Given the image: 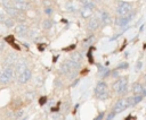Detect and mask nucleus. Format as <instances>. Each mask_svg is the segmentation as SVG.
I'll list each match as a JSON object with an SVG mask.
<instances>
[{
  "mask_svg": "<svg viewBox=\"0 0 146 120\" xmlns=\"http://www.w3.org/2000/svg\"><path fill=\"white\" fill-rule=\"evenodd\" d=\"M46 100H47L46 97H41V98H40V104H43V103L46 102Z\"/></svg>",
  "mask_w": 146,
  "mask_h": 120,
  "instance_id": "obj_21",
  "label": "nucleus"
},
{
  "mask_svg": "<svg viewBox=\"0 0 146 120\" xmlns=\"http://www.w3.org/2000/svg\"><path fill=\"white\" fill-rule=\"evenodd\" d=\"M99 20H100V24L108 25L111 23V15H110V12H107L106 10H102L99 12Z\"/></svg>",
  "mask_w": 146,
  "mask_h": 120,
  "instance_id": "obj_10",
  "label": "nucleus"
},
{
  "mask_svg": "<svg viewBox=\"0 0 146 120\" xmlns=\"http://www.w3.org/2000/svg\"><path fill=\"white\" fill-rule=\"evenodd\" d=\"M1 5H2V7H3L5 9L13 7V2L9 1V0H1Z\"/></svg>",
  "mask_w": 146,
  "mask_h": 120,
  "instance_id": "obj_18",
  "label": "nucleus"
},
{
  "mask_svg": "<svg viewBox=\"0 0 146 120\" xmlns=\"http://www.w3.org/2000/svg\"><path fill=\"white\" fill-rule=\"evenodd\" d=\"M14 72H15L14 66H5L3 70L0 74V84H8L11 80Z\"/></svg>",
  "mask_w": 146,
  "mask_h": 120,
  "instance_id": "obj_3",
  "label": "nucleus"
},
{
  "mask_svg": "<svg viewBox=\"0 0 146 120\" xmlns=\"http://www.w3.org/2000/svg\"><path fill=\"white\" fill-rule=\"evenodd\" d=\"M11 2H13V7L16 8L18 11H24V10H26L27 7H29V5H27V2H26L25 0H21V1H11Z\"/></svg>",
  "mask_w": 146,
  "mask_h": 120,
  "instance_id": "obj_11",
  "label": "nucleus"
},
{
  "mask_svg": "<svg viewBox=\"0 0 146 120\" xmlns=\"http://www.w3.org/2000/svg\"><path fill=\"white\" fill-rule=\"evenodd\" d=\"M3 24H5L7 27H9V28H10V27H14V18L10 17V16H9L8 18H5V19H3Z\"/></svg>",
  "mask_w": 146,
  "mask_h": 120,
  "instance_id": "obj_17",
  "label": "nucleus"
},
{
  "mask_svg": "<svg viewBox=\"0 0 146 120\" xmlns=\"http://www.w3.org/2000/svg\"><path fill=\"white\" fill-rule=\"evenodd\" d=\"M132 11V5L130 2H125V1H120L116 6V14L119 16H125L131 14Z\"/></svg>",
  "mask_w": 146,
  "mask_h": 120,
  "instance_id": "obj_4",
  "label": "nucleus"
},
{
  "mask_svg": "<svg viewBox=\"0 0 146 120\" xmlns=\"http://www.w3.org/2000/svg\"><path fill=\"white\" fill-rule=\"evenodd\" d=\"M41 25H42V28L43 29H50L51 26H52V22L50 19H43V22L41 23Z\"/></svg>",
  "mask_w": 146,
  "mask_h": 120,
  "instance_id": "obj_16",
  "label": "nucleus"
},
{
  "mask_svg": "<svg viewBox=\"0 0 146 120\" xmlns=\"http://www.w3.org/2000/svg\"><path fill=\"white\" fill-rule=\"evenodd\" d=\"M44 14L46 15H51L52 14V8L51 7H46L44 8Z\"/></svg>",
  "mask_w": 146,
  "mask_h": 120,
  "instance_id": "obj_19",
  "label": "nucleus"
},
{
  "mask_svg": "<svg viewBox=\"0 0 146 120\" xmlns=\"http://www.w3.org/2000/svg\"><path fill=\"white\" fill-rule=\"evenodd\" d=\"M95 95L99 100H106L110 95L108 86L105 82H98L96 87H95Z\"/></svg>",
  "mask_w": 146,
  "mask_h": 120,
  "instance_id": "obj_2",
  "label": "nucleus"
},
{
  "mask_svg": "<svg viewBox=\"0 0 146 120\" xmlns=\"http://www.w3.org/2000/svg\"><path fill=\"white\" fill-rule=\"evenodd\" d=\"M27 31H29L27 26H26L25 24H23V23H21V24H18V25L15 26V33H16L18 36H21V37L25 36V35L27 34Z\"/></svg>",
  "mask_w": 146,
  "mask_h": 120,
  "instance_id": "obj_9",
  "label": "nucleus"
},
{
  "mask_svg": "<svg viewBox=\"0 0 146 120\" xmlns=\"http://www.w3.org/2000/svg\"><path fill=\"white\" fill-rule=\"evenodd\" d=\"M70 59H71V60H73V61H75V62H78V63H81V60H82V55H81L79 52H73V53L71 54Z\"/></svg>",
  "mask_w": 146,
  "mask_h": 120,
  "instance_id": "obj_15",
  "label": "nucleus"
},
{
  "mask_svg": "<svg viewBox=\"0 0 146 120\" xmlns=\"http://www.w3.org/2000/svg\"><path fill=\"white\" fill-rule=\"evenodd\" d=\"M15 60H16V55L15 54H9L5 60V65L6 66H14Z\"/></svg>",
  "mask_w": 146,
  "mask_h": 120,
  "instance_id": "obj_14",
  "label": "nucleus"
},
{
  "mask_svg": "<svg viewBox=\"0 0 146 120\" xmlns=\"http://www.w3.org/2000/svg\"><path fill=\"white\" fill-rule=\"evenodd\" d=\"M128 106H129V105H128L127 98H119V100L115 102L114 106H113V111L115 112V114H117V113L123 112Z\"/></svg>",
  "mask_w": 146,
  "mask_h": 120,
  "instance_id": "obj_5",
  "label": "nucleus"
},
{
  "mask_svg": "<svg viewBox=\"0 0 146 120\" xmlns=\"http://www.w3.org/2000/svg\"><path fill=\"white\" fill-rule=\"evenodd\" d=\"M131 91H132L133 94H138V95H143V96L146 95V88H145L140 83H135V84L132 85Z\"/></svg>",
  "mask_w": 146,
  "mask_h": 120,
  "instance_id": "obj_8",
  "label": "nucleus"
},
{
  "mask_svg": "<svg viewBox=\"0 0 146 120\" xmlns=\"http://www.w3.org/2000/svg\"><path fill=\"white\" fill-rule=\"evenodd\" d=\"M100 26V20L96 17H92V18H89L88 23H87V28L89 31H97Z\"/></svg>",
  "mask_w": 146,
  "mask_h": 120,
  "instance_id": "obj_7",
  "label": "nucleus"
},
{
  "mask_svg": "<svg viewBox=\"0 0 146 120\" xmlns=\"http://www.w3.org/2000/svg\"><path fill=\"white\" fill-rule=\"evenodd\" d=\"M130 19H131V14L125 15V16H121V17L116 20V24H117L119 26H124V25H127V24L130 22Z\"/></svg>",
  "mask_w": 146,
  "mask_h": 120,
  "instance_id": "obj_12",
  "label": "nucleus"
},
{
  "mask_svg": "<svg viewBox=\"0 0 146 120\" xmlns=\"http://www.w3.org/2000/svg\"><path fill=\"white\" fill-rule=\"evenodd\" d=\"M112 88H113L115 94L123 95L127 92V88H128V78L127 77H120L119 79H116L113 83Z\"/></svg>",
  "mask_w": 146,
  "mask_h": 120,
  "instance_id": "obj_1",
  "label": "nucleus"
},
{
  "mask_svg": "<svg viewBox=\"0 0 146 120\" xmlns=\"http://www.w3.org/2000/svg\"><path fill=\"white\" fill-rule=\"evenodd\" d=\"M22 114H23V111H19V112H18L17 114H16V117H21Z\"/></svg>",
  "mask_w": 146,
  "mask_h": 120,
  "instance_id": "obj_22",
  "label": "nucleus"
},
{
  "mask_svg": "<svg viewBox=\"0 0 146 120\" xmlns=\"http://www.w3.org/2000/svg\"><path fill=\"white\" fill-rule=\"evenodd\" d=\"M31 76H32V71H31L29 68H26V69H24V70L18 75L17 80H18L19 84H25V83H27V82L31 79Z\"/></svg>",
  "mask_w": 146,
  "mask_h": 120,
  "instance_id": "obj_6",
  "label": "nucleus"
},
{
  "mask_svg": "<svg viewBox=\"0 0 146 120\" xmlns=\"http://www.w3.org/2000/svg\"><path fill=\"white\" fill-rule=\"evenodd\" d=\"M3 46H5V44H3V42L2 41H0V52L3 50Z\"/></svg>",
  "mask_w": 146,
  "mask_h": 120,
  "instance_id": "obj_20",
  "label": "nucleus"
},
{
  "mask_svg": "<svg viewBox=\"0 0 146 120\" xmlns=\"http://www.w3.org/2000/svg\"><path fill=\"white\" fill-rule=\"evenodd\" d=\"M26 62L25 61H19L16 63V68H15V71L17 72V75H19L24 69H26Z\"/></svg>",
  "mask_w": 146,
  "mask_h": 120,
  "instance_id": "obj_13",
  "label": "nucleus"
}]
</instances>
